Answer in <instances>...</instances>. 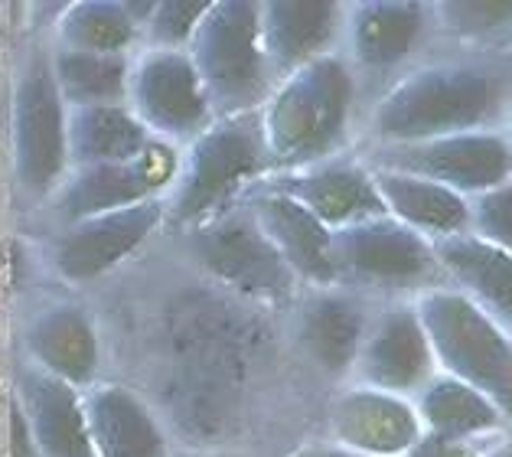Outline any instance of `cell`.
Listing matches in <instances>:
<instances>
[{
    "label": "cell",
    "instance_id": "1",
    "mask_svg": "<svg viewBox=\"0 0 512 457\" xmlns=\"http://www.w3.org/2000/svg\"><path fill=\"white\" fill-rule=\"evenodd\" d=\"M509 102L512 85L499 69L477 63L421 66L392 82L372 105V147L483 131Z\"/></svg>",
    "mask_w": 512,
    "mask_h": 457
},
{
    "label": "cell",
    "instance_id": "2",
    "mask_svg": "<svg viewBox=\"0 0 512 457\" xmlns=\"http://www.w3.org/2000/svg\"><path fill=\"white\" fill-rule=\"evenodd\" d=\"M356 108V72L340 53H327L274 82L258 108L271 170H297L330 160ZM268 170V174H271Z\"/></svg>",
    "mask_w": 512,
    "mask_h": 457
},
{
    "label": "cell",
    "instance_id": "3",
    "mask_svg": "<svg viewBox=\"0 0 512 457\" xmlns=\"http://www.w3.org/2000/svg\"><path fill=\"white\" fill-rule=\"evenodd\" d=\"M271 170L258 111L216 118L177 151V174L164 193V229L180 232L212 219Z\"/></svg>",
    "mask_w": 512,
    "mask_h": 457
},
{
    "label": "cell",
    "instance_id": "4",
    "mask_svg": "<svg viewBox=\"0 0 512 457\" xmlns=\"http://www.w3.org/2000/svg\"><path fill=\"white\" fill-rule=\"evenodd\" d=\"M411 304L437 373L467 382L512 422V333L460 291L441 284L418 291Z\"/></svg>",
    "mask_w": 512,
    "mask_h": 457
},
{
    "label": "cell",
    "instance_id": "5",
    "mask_svg": "<svg viewBox=\"0 0 512 457\" xmlns=\"http://www.w3.org/2000/svg\"><path fill=\"white\" fill-rule=\"evenodd\" d=\"M186 56L203 82L212 118L252 115L274 89L258 30V0H209Z\"/></svg>",
    "mask_w": 512,
    "mask_h": 457
},
{
    "label": "cell",
    "instance_id": "6",
    "mask_svg": "<svg viewBox=\"0 0 512 457\" xmlns=\"http://www.w3.org/2000/svg\"><path fill=\"white\" fill-rule=\"evenodd\" d=\"M69 105L62 102L53 76V53L30 49L14 82L10 105V151L20 193L46 203L69 174Z\"/></svg>",
    "mask_w": 512,
    "mask_h": 457
},
{
    "label": "cell",
    "instance_id": "7",
    "mask_svg": "<svg viewBox=\"0 0 512 457\" xmlns=\"http://www.w3.org/2000/svg\"><path fill=\"white\" fill-rule=\"evenodd\" d=\"M180 239L190 262L203 275L245 301L274 307L287 304L297 294V278L281 262L242 200L180 232Z\"/></svg>",
    "mask_w": 512,
    "mask_h": 457
},
{
    "label": "cell",
    "instance_id": "8",
    "mask_svg": "<svg viewBox=\"0 0 512 457\" xmlns=\"http://www.w3.org/2000/svg\"><path fill=\"white\" fill-rule=\"evenodd\" d=\"M333 265L343 284L376 291H428L444 278L431 239L392 216L366 219L333 232Z\"/></svg>",
    "mask_w": 512,
    "mask_h": 457
},
{
    "label": "cell",
    "instance_id": "9",
    "mask_svg": "<svg viewBox=\"0 0 512 457\" xmlns=\"http://www.w3.org/2000/svg\"><path fill=\"white\" fill-rule=\"evenodd\" d=\"M124 105L154 141L177 151L216 121L186 49L144 46L131 56Z\"/></svg>",
    "mask_w": 512,
    "mask_h": 457
},
{
    "label": "cell",
    "instance_id": "10",
    "mask_svg": "<svg viewBox=\"0 0 512 457\" xmlns=\"http://www.w3.org/2000/svg\"><path fill=\"white\" fill-rule=\"evenodd\" d=\"M366 167L398 170L460 193L464 200L512 180V144L503 131L483 128L447 138L372 147Z\"/></svg>",
    "mask_w": 512,
    "mask_h": 457
},
{
    "label": "cell",
    "instance_id": "11",
    "mask_svg": "<svg viewBox=\"0 0 512 457\" xmlns=\"http://www.w3.org/2000/svg\"><path fill=\"white\" fill-rule=\"evenodd\" d=\"M173 174H177V147L154 141L141 157L124 164L72 167L46 206L53 209L59 229H66L82 219L160 200L170 190Z\"/></svg>",
    "mask_w": 512,
    "mask_h": 457
},
{
    "label": "cell",
    "instance_id": "12",
    "mask_svg": "<svg viewBox=\"0 0 512 457\" xmlns=\"http://www.w3.org/2000/svg\"><path fill=\"white\" fill-rule=\"evenodd\" d=\"M258 187L291 196L294 203L310 209L327 229H346L356 222L389 216L379 200L372 174L359 160L330 157L320 164L297 170H271L258 180Z\"/></svg>",
    "mask_w": 512,
    "mask_h": 457
},
{
    "label": "cell",
    "instance_id": "13",
    "mask_svg": "<svg viewBox=\"0 0 512 457\" xmlns=\"http://www.w3.org/2000/svg\"><path fill=\"white\" fill-rule=\"evenodd\" d=\"M434 373L437 366L415 314V304H392L382 314L369 317L366 337H362L353 366L356 386L411 399Z\"/></svg>",
    "mask_w": 512,
    "mask_h": 457
},
{
    "label": "cell",
    "instance_id": "14",
    "mask_svg": "<svg viewBox=\"0 0 512 457\" xmlns=\"http://www.w3.org/2000/svg\"><path fill=\"white\" fill-rule=\"evenodd\" d=\"M157 229H164V196L82 219L76 226L59 229L53 239V265L69 281H92L141 249Z\"/></svg>",
    "mask_w": 512,
    "mask_h": 457
},
{
    "label": "cell",
    "instance_id": "15",
    "mask_svg": "<svg viewBox=\"0 0 512 457\" xmlns=\"http://www.w3.org/2000/svg\"><path fill=\"white\" fill-rule=\"evenodd\" d=\"M327 422L330 441L362 457H408L424 438L415 402L356 382L333 399Z\"/></svg>",
    "mask_w": 512,
    "mask_h": 457
},
{
    "label": "cell",
    "instance_id": "16",
    "mask_svg": "<svg viewBox=\"0 0 512 457\" xmlns=\"http://www.w3.org/2000/svg\"><path fill=\"white\" fill-rule=\"evenodd\" d=\"M248 213L255 216L258 229L281 255V262L291 268L297 284H310V288H340L333 265V229L294 203L291 196L274 193L265 187H255L242 196Z\"/></svg>",
    "mask_w": 512,
    "mask_h": 457
},
{
    "label": "cell",
    "instance_id": "17",
    "mask_svg": "<svg viewBox=\"0 0 512 457\" xmlns=\"http://www.w3.org/2000/svg\"><path fill=\"white\" fill-rule=\"evenodd\" d=\"M346 10L333 0H261L258 30L274 82L333 53Z\"/></svg>",
    "mask_w": 512,
    "mask_h": 457
},
{
    "label": "cell",
    "instance_id": "18",
    "mask_svg": "<svg viewBox=\"0 0 512 457\" xmlns=\"http://www.w3.org/2000/svg\"><path fill=\"white\" fill-rule=\"evenodd\" d=\"M431 27V7L415 0H366L343 17L349 66L382 76L411 59Z\"/></svg>",
    "mask_w": 512,
    "mask_h": 457
},
{
    "label": "cell",
    "instance_id": "19",
    "mask_svg": "<svg viewBox=\"0 0 512 457\" xmlns=\"http://www.w3.org/2000/svg\"><path fill=\"white\" fill-rule=\"evenodd\" d=\"M85 428L95 457H173L154 409L124 386H92L82 395Z\"/></svg>",
    "mask_w": 512,
    "mask_h": 457
},
{
    "label": "cell",
    "instance_id": "20",
    "mask_svg": "<svg viewBox=\"0 0 512 457\" xmlns=\"http://www.w3.org/2000/svg\"><path fill=\"white\" fill-rule=\"evenodd\" d=\"M17 392L33 444L43 457H95L85 428L82 392L76 386L30 363L17 379Z\"/></svg>",
    "mask_w": 512,
    "mask_h": 457
},
{
    "label": "cell",
    "instance_id": "21",
    "mask_svg": "<svg viewBox=\"0 0 512 457\" xmlns=\"http://www.w3.org/2000/svg\"><path fill=\"white\" fill-rule=\"evenodd\" d=\"M437 265L451 288L512 333V252L477 236H447L431 242Z\"/></svg>",
    "mask_w": 512,
    "mask_h": 457
},
{
    "label": "cell",
    "instance_id": "22",
    "mask_svg": "<svg viewBox=\"0 0 512 457\" xmlns=\"http://www.w3.org/2000/svg\"><path fill=\"white\" fill-rule=\"evenodd\" d=\"M369 317L353 294L340 288H320L307 298L297 317V343L320 373L333 379L349 376L366 337Z\"/></svg>",
    "mask_w": 512,
    "mask_h": 457
},
{
    "label": "cell",
    "instance_id": "23",
    "mask_svg": "<svg viewBox=\"0 0 512 457\" xmlns=\"http://www.w3.org/2000/svg\"><path fill=\"white\" fill-rule=\"evenodd\" d=\"M30 363L69 386H89L98 369V337L79 307L56 304L40 311L27 327Z\"/></svg>",
    "mask_w": 512,
    "mask_h": 457
},
{
    "label": "cell",
    "instance_id": "24",
    "mask_svg": "<svg viewBox=\"0 0 512 457\" xmlns=\"http://www.w3.org/2000/svg\"><path fill=\"white\" fill-rule=\"evenodd\" d=\"M372 183L379 190L385 213L402 226L415 229L424 239H447L470 232V203L460 193L441 187V183L398 174V170L369 167Z\"/></svg>",
    "mask_w": 512,
    "mask_h": 457
},
{
    "label": "cell",
    "instance_id": "25",
    "mask_svg": "<svg viewBox=\"0 0 512 457\" xmlns=\"http://www.w3.org/2000/svg\"><path fill=\"white\" fill-rule=\"evenodd\" d=\"M411 402H415L424 435L444 444H460V448L467 441L496 435L506 425L503 412L486 395L447 373H434L411 395Z\"/></svg>",
    "mask_w": 512,
    "mask_h": 457
},
{
    "label": "cell",
    "instance_id": "26",
    "mask_svg": "<svg viewBox=\"0 0 512 457\" xmlns=\"http://www.w3.org/2000/svg\"><path fill=\"white\" fill-rule=\"evenodd\" d=\"M69 170L95 164H124L141 157L154 144L128 105L69 108Z\"/></svg>",
    "mask_w": 512,
    "mask_h": 457
},
{
    "label": "cell",
    "instance_id": "27",
    "mask_svg": "<svg viewBox=\"0 0 512 457\" xmlns=\"http://www.w3.org/2000/svg\"><path fill=\"white\" fill-rule=\"evenodd\" d=\"M131 56L79 53V49H53V76L62 102L69 108L89 105H124L128 95Z\"/></svg>",
    "mask_w": 512,
    "mask_h": 457
},
{
    "label": "cell",
    "instance_id": "28",
    "mask_svg": "<svg viewBox=\"0 0 512 457\" xmlns=\"http://www.w3.org/2000/svg\"><path fill=\"white\" fill-rule=\"evenodd\" d=\"M137 40H141V23L131 17L128 0H85V4H72L59 20L62 49L131 56Z\"/></svg>",
    "mask_w": 512,
    "mask_h": 457
},
{
    "label": "cell",
    "instance_id": "29",
    "mask_svg": "<svg viewBox=\"0 0 512 457\" xmlns=\"http://www.w3.org/2000/svg\"><path fill=\"white\" fill-rule=\"evenodd\" d=\"M431 20L454 40H483L512 23V0H444Z\"/></svg>",
    "mask_w": 512,
    "mask_h": 457
},
{
    "label": "cell",
    "instance_id": "30",
    "mask_svg": "<svg viewBox=\"0 0 512 457\" xmlns=\"http://www.w3.org/2000/svg\"><path fill=\"white\" fill-rule=\"evenodd\" d=\"M206 10L209 0H154L141 36L154 49H186Z\"/></svg>",
    "mask_w": 512,
    "mask_h": 457
},
{
    "label": "cell",
    "instance_id": "31",
    "mask_svg": "<svg viewBox=\"0 0 512 457\" xmlns=\"http://www.w3.org/2000/svg\"><path fill=\"white\" fill-rule=\"evenodd\" d=\"M470 236L512 252V180L470 196Z\"/></svg>",
    "mask_w": 512,
    "mask_h": 457
},
{
    "label": "cell",
    "instance_id": "32",
    "mask_svg": "<svg viewBox=\"0 0 512 457\" xmlns=\"http://www.w3.org/2000/svg\"><path fill=\"white\" fill-rule=\"evenodd\" d=\"M291 457H362V454L346 451V448H340V444H333V441H323V444H307V448L294 451Z\"/></svg>",
    "mask_w": 512,
    "mask_h": 457
},
{
    "label": "cell",
    "instance_id": "33",
    "mask_svg": "<svg viewBox=\"0 0 512 457\" xmlns=\"http://www.w3.org/2000/svg\"><path fill=\"white\" fill-rule=\"evenodd\" d=\"M173 457H248V454L226 451V448H183V451H173Z\"/></svg>",
    "mask_w": 512,
    "mask_h": 457
},
{
    "label": "cell",
    "instance_id": "34",
    "mask_svg": "<svg viewBox=\"0 0 512 457\" xmlns=\"http://www.w3.org/2000/svg\"><path fill=\"white\" fill-rule=\"evenodd\" d=\"M480 457H512V438H503V441H496L490 451H483Z\"/></svg>",
    "mask_w": 512,
    "mask_h": 457
},
{
    "label": "cell",
    "instance_id": "35",
    "mask_svg": "<svg viewBox=\"0 0 512 457\" xmlns=\"http://www.w3.org/2000/svg\"><path fill=\"white\" fill-rule=\"evenodd\" d=\"M506 111H509V121H506V131H503V134H506L509 144H512V102H509V108H506Z\"/></svg>",
    "mask_w": 512,
    "mask_h": 457
},
{
    "label": "cell",
    "instance_id": "36",
    "mask_svg": "<svg viewBox=\"0 0 512 457\" xmlns=\"http://www.w3.org/2000/svg\"><path fill=\"white\" fill-rule=\"evenodd\" d=\"M457 457H473V454H467V451H460V454H457Z\"/></svg>",
    "mask_w": 512,
    "mask_h": 457
}]
</instances>
